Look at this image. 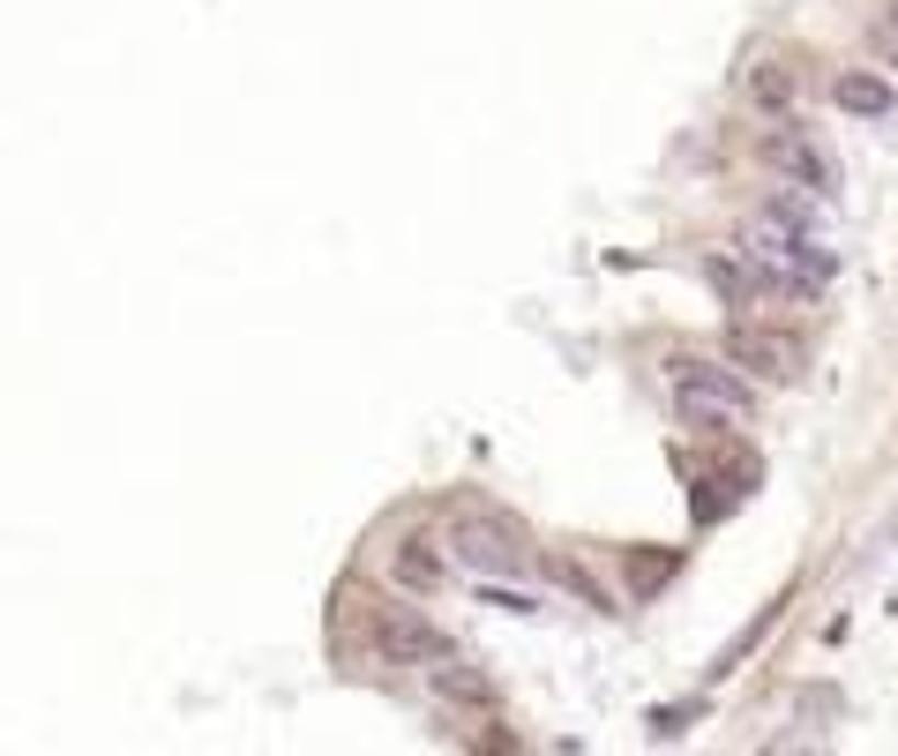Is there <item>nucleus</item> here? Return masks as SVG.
<instances>
[{"mask_svg":"<svg viewBox=\"0 0 898 756\" xmlns=\"http://www.w3.org/2000/svg\"><path fill=\"white\" fill-rule=\"evenodd\" d=\"M749 98H757L764 113H778V105L794 98V76H786L778 60H764V68H749Z\"/></svg>","mask_w":898,"mask_h":756,"instance_id":"obj_7","label":"nucleus"},{"mask_svg":"<svg viewBox=\"0 0 898 756\" xmlns=\"http://www.w3.org/2000/svg\"><path fill=\"white\" fill-rule=\"evenodd\" d=\"M831 98H839V113H854V121H884V113H891V83H884L876 68H839V76H831Z\"/></svg>","mask_w":898,"mask_h":756,"instance_id":"obj_6","label":"nucleus"},{"mask_svg":"<svg viewBox=\"0 0 898 756\" xmlns=\"http://www.w3.org/2000/svg\"><path fill=\"white\" fill-rule=\"evenodd\" d=\"M891 68H898V53H891Z\"/></svg>","mask_w":898,"mask_h":756,"instance_id":"obj_10","label":"nucleus"},{"mask_svg":"<svg viewBox=\"0 0 898 756\" xmlns=\"http://www.w3.org/2000/svg\"><path fill=\"white\" fill-rule=\"evenodd\" d=\"M674 413H682L696 435H734V427H749V413H757V390L734 375V368H719V360H674Z\"/></svg>","mask_w":898,"mask_h":756,"instance_id":"obj_2","label":"nucleus"},{"mask_svg":"<svg viewBox=\"0 0 898 756\" xmlns=\"http://www.w3.org/2000/svg\"><path fill=\"white\" fill-rule=\"evenodd\" d=\"M397 577H405V585H434V577H442V554H434V540H405V554H397Z\"/></svg>","mask_w":898,"mask_h":756,"instance_id":"obj_8","label":"nucleus"},{"mask_svg":"<svg viewBox=\"0 0 898 756\" xmlns=\"http://www.w3.org/2000/svg\"><path fill=\"white\" fill-rule=\"evenodd\" d=\"M764 158L786 172L794 188H809V195H831V166H823V150H816L809 135H794V127H771V135H764Z\"/></svg>","mask_w":898,"mask_h":756,"instance_id":"obj_5","label":"nucleus"},{"mask_svg":"<svg viewBox=\"0 0 898 756\" xmlns=\"http://www.w3.org/2000/svg\"><path fill=\"white\" fill-rule=\"evenodd\" d=\"M450 540H457V562H471L479 577H510V569H524V540H516L510 524H479V517H471V524H457Z\"/></svg>","mask_w":898,"mask_h":756,"instance_id":"obj_3","label":"nucleus"},{"mask_svg":"<svg viewBox=\"0 0 898 756\" xmlns=\"http://www.w3.org/2000/svg\"><path fill=\"white\" fill-rule=\"evenodd\" d=\"M727 360H734V368H757V375H771V382H802V345H794V337L734 330L727 337Z\"/></svg>","mask_w":898,"mask_h":756,"instance_id":"obj_4","label":"nucleus"},{"mask_svg":"<svg viewBox=\"0 0 898 756\" xmlns=\"http://www.w3.org/2000/svg\"><path fill=\"white\" fill-rule=\"evenodd\" d=\"M891 31H898V0H891Z\"/></svg>","mask_w":898,"mask_h":756,"instance_id":"obj_9","label":"nucleus"},{"mask_svg":"<svg viewBox=\"0 0 898 756\" xmlns=\"http://www.w3.org/2000/svg\"><path fill=\"white\" fill-rule=\"evenodd\" d=\"M741 262H749V278H757V293H786V300H802V293H823L831 285V248L823 240H809V217H794V211H778L771 203L749 233H741Z\"/></svg>","mask_w":898,"mask_h":756,"instance_id":"obj_1","label":"nucleus"}]
</instances>
